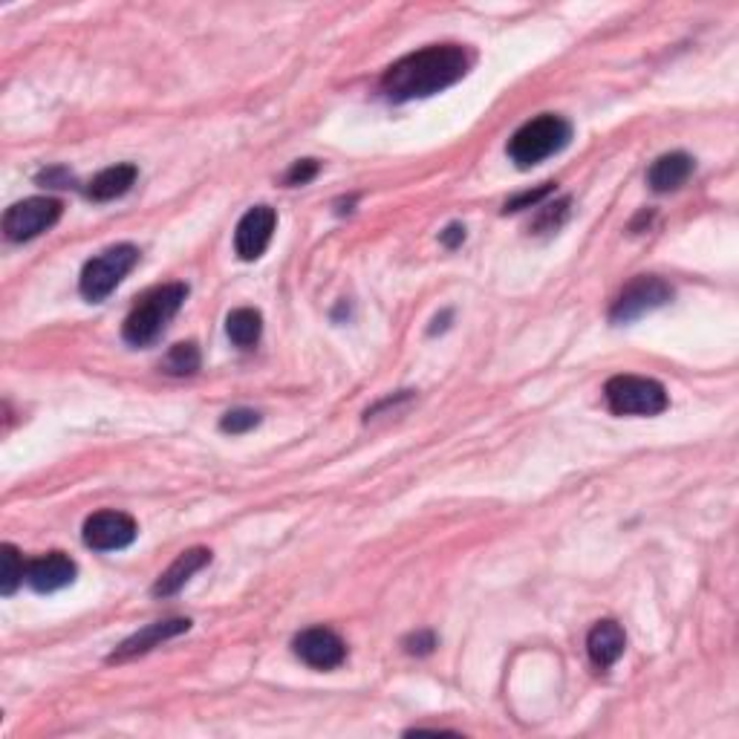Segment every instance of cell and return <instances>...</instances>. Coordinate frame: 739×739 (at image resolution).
Masks as SVG:
<instances>
[{"instance_id": "1", "label": "cell", "mask_w": 739, "mask_h": 739, "mask_svg": "<svg viewBox=\"0 0 739 739\" xmlns=\"http://www.w3.org/2000/svg\"><path fill=\"white\" fill-rule=\"evenodd\" d=\"M471 67V55L460 44H433L425 50L404 55L397 64H390L381 75V93L390 102H413L448 91L456 82H463Z\"/></svg>"}, {"instance_id": "2", "label": "cell", "mask_w": 739, "mask_h": 739, "mask_svg": "<svg viewBox=\"0 0 739 739\" xmlns=\"http://www.w3.org/2000/svg\"><path fill=\"white\" fill-rule=\"evenodd\" d=\"M188 298V284H165L150 289L145 298H139L130 315L125 318L122 338L130 347H148L165 332L168 321L180 313Z\"/></svg>"}, {"instance_id": "3", "label": "cell", "mask_w": 739, "mask_h": 739, "mask_svg": "<svg viewBox=\"0 0 739 739\" xmlns=\"http://www.w3.org/2000/svg\"><path fill=\"white\" fill-rule=\"evenodd\" d=\"M569 142H572V125L558 113H543L538 119L517 127L515 136L508 139L506 154L517 168L526 171V168H535L543 159L560 154Z\"/></svg>"}, {"instance_id": "4", "label": "cell", "mask_w": 739, "mask_h": 739, "mask_svg": "<svg viewBox=\"0 0 739 739\" xmlns=\"http://www.w3.org/2000/svg\"><path fill=\"white\" fill-rule=\"evenodd\" d=\"M136 263H139V249L134 243H116V246L96 254L93 261L84 263L82 277H78L82 298L91 304H102L134 272Z\"/></svg>"}, {"instance_id": "5", "label": "cell", "mask_w": 739, "mask_h": 739, "mask_svg": "<svg viewBox=\"0 0 739 739\" xmlns=\"http://www.w3.org/2000/svg\"><path fill=\"white\" fill-rule=\"evenodd\" d=\"M606 408L615 416H658L667 411V390L647 376H613L604 384Z\"/></svg>"}, {"instance_id": "6", "label": "cell", "mask_w": 739, "mask_h": 739, "mask_svg": "<svg viewBox=\"0 0 739 739\" xmlns=\"http://www.w3.org/2000/svg\"><path fill=\"white\" fill-rule=\"evenodd\" d=\"M64 214V205L55 197H30L15 205H9L3 214V234L12 243H27L38 234L50 232Z\"/></svg>"}, {"instance_id": "7", "label": "cell", "mask_w": 739, "mask_h": 739, "mask_svg": "<svg viewBox=\"0 0 739 739\" xmlns=\"http://www.w3.org/2000/svg\"><path fill=\"white\" fill-rule=\"evenodd\" d=\"M673 300V286L667 284L665 277L656 275H638L633 277L624 289H621L619 298L613 300V309H610V321L613 324H630L635 318H642L647 313H656L665 304Z\"/></svg>"}, {"instance_id": "8", "label": "cell", "mask_w": 739, "mask_h": 739, "mask_svg": "<svg viewBox=\"0 0 739 739\" xmlns=\"http://www.w3.org/2000/svg\"><path fill=\"white\" fill-rule=\"evenodd\" d=\"M84 543L96 552H119L134 543L139 526L125 511H96L84 520Z\"/></svg>"}, {"instance_id": "9", "label": "cell", "mask_w": 739, "mask_h": 739, "mask_svg": "<svg viewBox=\"0 0 739 739\" xmlns=\"http://www.w3.org/2000/svg\"><path fill=\"white\" fill-rule=\"evenodd\" d=\"M292 650H295V656L304 665L315 667V671H336L347 658V644H344V638L336 630L329 627L304 630V633L295 635Z\"/></svg>"}, {"instance_id": "10", "label": "cell", "mask_w": 739, "mask_h": 739, "mask_svg": "<svg viewBox=\"0 0 739 739\" xmlns=\"http://www.w3.org/2000/svg\"><path fill=\"white\" fill-rule=\"evenodd\" d=\"M277 214L272 205H254L243 214V220L237 223V232H234V252H237L240 261H257L272 243V234H275Z\"/></svg>"}, {"instance_id": "11", "label": "cell", "mask_w": 739, "mask_h": 739, "mask_svg": "<svg viewBox=\"0 0 739 739\" xmlns=\"http://www.w3.org/2000/svg\"><path fill=\"white\" fill-rule=\"evenodd\" d=\"M188 630H191V621L188 619H165L157 621V624H148V627L134 633L130 638H125L119 647L113 650L107 662H127V658L145 656V653H150V650L159 647L162 642L177 638V635L188 633Z\"/></svg>"}, {"instance_id": "12", "label": "cell", "mask_w": 739, "mask_h": 739, "mask_svg": "<svg viewBox=\"0 0 739 739\" xmlns=\"http://www.w3.org/2000/svg\"><path fill=\"white\" fill-rule=\"evenodd\" d=\"M75 560L64 552H50L27 563V583L35 592H59L75 581Z\"/></svg>"}, {"instance_id": "13", "label": "cell", "mask_w": 739, "mask_h": 739, "mask_svg": "<svg viewBox=\"0 0 739 739\" xmlns=\"http://www.w3.org/2000/svg\"><path fill=\"white\" fill-rule=\"evenodd\" d=\"M624 650H627V633L613 619L598 621L587 635V653L598 671H610L624 656Z\"/></svg>"}, {"instance_id": "14", "label": "cell", "mask_w": 739, "mask_h": 739, "mask_svg": "<svg viewBox=\"0 0 739 739\" xmlns=\"http://www.w3.org/2000/svg\"><path fill=\"white\" fill-rule=\"evenodd\" d=\"M209 563H211V552L205 549V546H194V549H186V552L173 560L171 567L165 569L162 576L157 578V583H154V595H157V598L177 595V592H180L182 587H186V583L191 581V578H194L202 567H209Z\"/></svg>"}, {"instance_id": "15", "label": "cell", "mask_w": 739, "mask_h": 739, "mask_svg": "<svg viewBox=\"0 0 739 739\" xmlns=\"http://www.w3.org/2000/svg\"><path fill=\"white\" fill-rule=\"evenodd\" d=\"M694 168H696V162L690 154H685V150H673V154H665V157H658L656 162L650 165L647 186L653 188L656 194H671V191H679V188L690 180Z\"/></svg>"}, {"instance_id": "16", "label": "cell", "mask_w": 739, "mask_h": 739, "mask_svg": "<svg viewBox=\"0 0 739 739\" xmlns=\"http://www.w3.org/2000/svg\"><path fill=\"white\" fill-rule=\"evenodd\" d=\"M136 177H139L136 165L130 162L110 165V168H105V171L93 177L91 186H87V197H91L93 202H110L116 200V197H125L127 191L134 188Z\"/></svg>"}, {"instance_id": "17", "label": "cell", "mask_w": 739, "mask_h": 739, "mask_svg": "<svg viewBox=\"0 0 739 739\" xmlns=\"http://www.w3.org/2000/svg\"><path fill=\"white\" fill-rule=\"evenodd\" d=\"M225 332H229L234 347H240V350H252L254 344L261 341L263 336V315L252 307L234 309V313H229V318H225Z\"/></svg>"}, {"instance_id": "18", "label": "cell", "mask_w": 739, "mask_h": 739, "mask_svg": "<svg viewBox=\"0 0 739 739\" xmlns=\"http://www.w3.org/2000/svg\"><path fill=\"white\" fill-rule=\"evenodd\" d=\"M162 370L171 376H194L200 370V350H197V344H173L171 352L162 359Z\"/></svg>"}, {"instance_id": "19", "label": "cell", "mask_w": 739, "mask_h": 739, "mask_svg": "<svg viewBox=\"0 0 739 739\" xmlns=\"http://www.w3.org/2000/svg\"><path fill=\"white\" fill-rule=\"evenodd\" d=\"M0 563H3V572H0V592L3 595H12L18 590V583L27 581V563H23L21 552H18L12 543H3L0 549Z\"/></svg>"}, {"instance_id": "20", "label": "cell", "mask_w": 739, "mask_h": 739, "mask_svg": "<svg viewBox=\"0 0 739 739\" xmlns=\"http://www.w3.org/2000/svg\"><path fill=\"white\" fill-rule=\"evenodd\" d=\"M569 205H572V200L569 197H563V200L558 202H549V205H540V214L538 220H535V234H549V232H558L560 225H563V220L569 217Z\"/></svg>"}, {"instance_id": "21", "label": "cell", "mask_w": 739, "mask_h": 739, "mask_svg": "<svg viewBox=\"0 0 739 739\" xmlns=\"http://www.w3.org/2000/svg\"><path fill=\"white\" fill-rule=\"evenodd\" d=\"M552 194H555V182H543V186H538V188L520 191V194H515L511 200H506V205H503V214H517V211H524V209H538L540 202Z\"/></svg>"}, {"instance_id": "22", "label": "cell", "mask_w": 739, "mask_h": 739, "mask_svg": "<svg viewBox=\"0 0 739 739\" xmlns=\"http://www.w3.org/2000/svg\"><path fill=\"white\" fill-rule=\"evenodd\" d=\"M257 425H261V413L252 411V408H234L220 419V431L225 433H246Z\"/></svg>"}, {"instance_id": "23", "label": "cell", "mask_w": 739, "mask_h": 739, "mask_svg": "<svg viewBox=\"0 0 739 739\" xmlns=\"http://www.w3.org/2000/svg\"><path fill=\"white\" fill-rule=\"evenodd\" d=\"M321 171V165L315 162V159H298V162L292 165L289 171H286L284 182L286 186H307L309 180H315Z\"/></svg>"}, {"instance_id": "24", "label": "cell", "mask_w": 739, "mask_h": 739, "mask_svg": "<svg viewBox=\"0 0 739 739\" xmlns=\"http://www.w3.org/2000/svg\"><path fill=\"white\" fill-rule=\"evenodd\" d=\"M433 647H436V635H433L431 630H419V633L404 638V650H408L411 656H427V653H433Z\"/></svg>"}, {"instance_id": "25", "label": "cell", "mask_w": 739, "mask_h": 739, "mask_svg": "<svg viewBox=\"0 0 739 739\" xmlns=\"http://www.w3.org/2000/svg\"><path fill=\"white\" fill-rule=\"evenodd\" d=\"M73 177H70L64 168H50V171L38 173V186H50V188H70Z\"/></svg>"}, {"instance_id": "26", "label": "cell", "mask_w": 739, "mask_h": 739, "mask_svg": "<svg viewBox=\"0 0 739 739\" xmlns=\"http://www.w3.org/2000/svg\"><path fill=\"white\" fill-rule=\"evenodd\" d=\"M440 240H442V246H448V249L463 246V243H465V225L463 223H451L445 232H440Z\"/></svg>"}, {"instance_id": "27", "label": "cell", "mask_w": 739, "mask_h": 739, "mask_svg": "<svg viewBox=\"0 0 739 739\" xmlns=\"http://www.w3.org/2000/svg\"><path fill=\"white\" fill-rule=\"evenodd\" d=\"M448 318H451V313H442V318H433L431 336H436V332H440V329H445V327H448V324H445V321H448Z\"/></svg>"}]
</instances>
